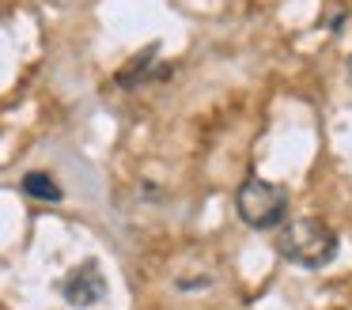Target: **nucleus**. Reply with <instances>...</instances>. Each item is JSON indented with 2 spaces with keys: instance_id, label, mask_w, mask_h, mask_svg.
Listing matches in <instances>:
<instances>
[{
  "instance_id": "obj_5",
  "label": "nucleus",
  "mask_w": 352,
  "mask_h": 310,
  "mask_svg": "<svg viewBox=\"0 0 352 310\" xmlns=\"http://www.w3.org/2000/svg\"><path fill=\"white\" fill-rule=\"evenodd\" d=\"M349 72H352V60H349Z\"/></svg>"
},
{
  "instance_id": "obj_1",
  "label": "nucleus",
  "mask_w": 352,
  "mask_h": 310,
  "mask_svg": "<svg viewBox=\"0 0 352 310\" xmlns=\"http://www.w3.org/2000/svg\"><path fill=\"white\" fill-rule=\"evenodd\" d=\"M276 250H280L292 265H299V269H322V265H329L337 254V231L318 216L292 219L280 231V239H276Z\"/></svg>"
},
{
  "instance_id": "obj_3",
  "label": "nucleus",
  "mask_w": 352,
  "mask_h": 310,
  "mask_svg": "<svg viewBox=\"0 0 352 310\" xmlns=\"http://www.w3.org/2000/svg\"><path fill=\"white\" fill-rule=\"evenodd\" d=\"M61 295L69 307H95L107 295V276L95 261H84L80 269H72L61 284Z\"/></svg>"
},
{
  "instance_id": "obj_4",
  "label": "nucleus",
  "mask_w": 352,
  "mask_h": 310,
  "mask_svg": "<svg viewBox=\"0 0 352 310\" xmlns=\"http://www.w3.org/2000/svg\"><path fill=\"white\" fill-rule=\"evenodd\" d=\"M23 193L34 197V201H46V204L61 201V186H57L46 170H31V174H27V178H23Z\"/></svg>"
},
{
  "instance_id": "obj_2",
  "label": "nucleus",
  "mask_w": 352,
  "mask_h": 310,
  "mask_svg": "<svg viewBox=\"0 0 352 310\" xmlns=\"http://www.w3.org/2000/svg\"><path fill=\"white\" fill-rule=\"evenodd\" d=\"M235 208L258 231L280 227L288 219V189L276 186V181H265V178H246L235 193Z\"/></svg>"
}]
</instances>
